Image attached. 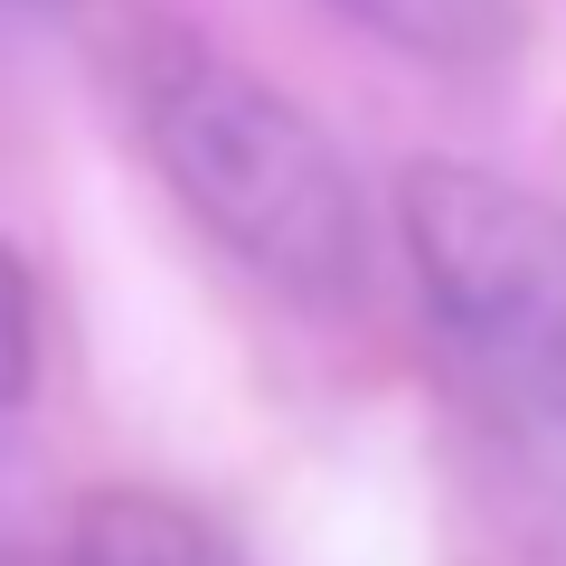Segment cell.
I'll use <instances>...</instances> for the list:
<instances>
[{"instance_id":"cell-3","label":"cell","mask_w":566,"mask_h":566,"mask_svg":"<svg viewBox=\"0 0 566 566\" xmlns=\"http://www.w3.org/2000/svg\"><path fill=\"white\" fill-rule=\"evenodd\" d=\"M66 566H237L199 510L161 491H95L66 528Z\"/></svg>"},{"instance_id":"cell-1","label":"cell","mask_w":566,"mask_h":566,"mask_svg":"<svg viewBox=\"0 0 566 566\" xmlns=\"http://www.w3.org/2000/svg\"><path fill=\"white\" fill-rule=\"evenodd\" d=\"M133 123L151 142L180 208L293 303H359L368 283V208L340 142L255 66L199 39H151L133 57Z\"/></svg>"},{"instance_id":"cell-5","label":"cell","mask_w":566,"mask_h":566,"mask_svg":"<svg viewBox=\"0 0 566 566\" xmlns=\"http://www.w3.org/2000/svg\"><path fill=\"white\" fill-rule=\"evenodd\" d=\"M29 378H39V283H29L20 245L0 237V416L29 397Z\"/></svg>"},{"instance_id":"cell-4","label":"cell","mask_w":566,"mask_h":566,"mask_svg":"<svg viewBox=\"0 0 566 566\" xmlns=\"http://www.w3.org/2000/svg\"><path fill=\"white\" fill-rule=\"evenodd\" d=\"M331 10L416 66H501L520 48V0H331Z\"/></svg>"},{"instance_id":"cell-2","label":"cell","mask_w":566,"mask_h":566,"mask_svg":"<svg viewBox=\"0 0 566 566\" xmlns=\"http://www.w3.org/2000/svg\"><path fill=\"white\" fill-rule=\"evenodd\" d=\"M397 227L444 349L501 406H566V208L482 161H416Z\"/></svg>"}]
</instances>
